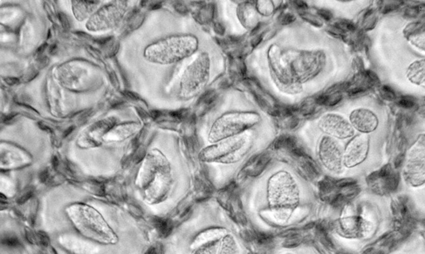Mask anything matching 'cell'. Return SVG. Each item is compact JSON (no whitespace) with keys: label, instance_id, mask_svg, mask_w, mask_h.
I'll list each match as a JSON object with an SVG mask.
<instances>
[{"label":"cell","instance_id":"cell-34","mask_svg":"<svg viewBox=\"0 0 425 254\" xmlns=\"http://www.w3.org/2000/svg\"><path fill=\"white\" fill-rule=\"evenodd\" d=\"M284 254H292V253H284Z\"/></svg>","mask_w":425,"mask_h":254},{"label":"cell","instance_id":"cell-2","mask_svg":"<svg viewBox=\"0 0 425 254\" xmlns=\"http://www.w3.org/2000/svg\"><path fill=\"white\" fill-rule=\"evenodd\" d=\"M266 203L267 211L280 223L289 220L308 193L306 181L289 164L276 160L246 186Z\"/></svg>","mask_w":425,"mask_h":254},{"label":"cell","instance_id":"cell-14","mask_svg":"<svg viewBox=\"0 0 425 254\" xmlns=\"http://www.w3.org/2000/svg\"><path fill=\"white\" fill-rule=\"evenodd\" d=\"M370 147L368 134H359L350 139L344 147L343 165L351 169L360 165L366 159Z\"/></svg>","mask_w":425,"mask_h":254},{"label":"cell","instance_id":"cell-30","mask_svg":"<svg viewBox=\"0 0 425 254\" xmlns=\"http://www.w3.org/2000/svg\"><path fill=\"white\" fill-rule=\"evenodd\" d=\"M295 17L291 13L285 14L284 16L281 18V22L287 24L293 21Z\"/></svg>","mask_w":425,"mask_h":254},{"label":"cell","instance_id":"cell-22","mask_svg":"<svg viewBox=\"0 0 425 254\" xmlns=\"http://www.w3.org/2000/svg\"><path fill=\"white\" fill-rule=\"evenodd\" d=\"M100 3L99 1H73L74 15L80 21L88 19L98 9Z\"/></svg>","mask_w":425,"mask_h":254},{"label":"cell","instance_id":"cell-13","mask_svg":"<svg viewBox=\"0 0 425 254\" xmlns=\"http://www.w3.org/2000/svg\"><path fill=\"white\" fill-rule=\"evenodd\" d=\"M316 128L322 134L340 141L350 139L355 134L348 119L336 112H327L317 120Z\"/></svg>","mask_w":425,"mask_h":254},{"label":"cell","instance_id":"cell-15","mask_svg":"<svg viewBox=\"0 0 425 254\" xmlns=\"http://www.w3.org/2000/svg\"><path fill=\"white\" fill-rule=\"evenodd\" d=\"M112 118L100 120L91 125L79 136L77 144L79 147L84 148H92L99 146L103 141V137L106 133L115 124Z\"/></svg>","mask_w":425,"mask_h":254},{"label":"cell","instance_id":"cell-24","mask_svg":"<svg viewBox=\"0 0 425 254\" xmlns=\"http://www.w3.org/2000/svg\"><path fill=\"white\" fill-rule=\"evenodd\" d=\"M218 251V254H240L236 241L228 233L221 239Z\"/></svg>","mask_w":425,"mask_h":254},{"label":"cell","instance_id":"cell-9","mask_svg":"<svg viewBox=\"0 0 425 254\" xmlns=\"http://www.w3.org/2000/svg\"><path fill=\"white\" fill-rule=\"evenodd\" d=\"M344 147L340 141L322 134L317 142V161L331 175H340L345 170L343 161Z\"/></svg>","mask_w":425,"mask_h":254},{"label":"cell","instance_id":"cell-20","mask_svg":"<svg viewBox=\"0 0 425 254\" xmlns=\"http://www.w3.org/2000/svg\"><path fill=\"white\" fill-rule=\"evenodd\" d=\"M237 18L241 25L247 30L255 28L259 22V14L254 3L243 2L239 3L236 10Z\"/></svg>","mask_w":425,"mask_h":254},{"label":"cell","instance_id":"cell-25","mask_svg":"<svg viewBox=\"0 0 425 254\" xmlns=\"http://www.w3.org/2000/svg\"><path fill=\"white\" fill-rule=\"evenodd\" d=\"M254 6L260 15L268 16L271 15L274 10V6L271 1H256Z\"/></svg>","mask_w":425,"mask_h":254},{"label":"cell","instance_id":"cell-21","mask_svg":"<svg viewBox=\"0 0 425 254\" xmlns=\"http://www.w3.org/2000/svg\"><path fill=\"white\" fill-rule=\"evenodd\" d=\"M226 234V230L222 227H214L206 229L196 235L192 241L190 247L194 250L205 244L220 241Z\"/></svg>","mask_w":425,"mask_h":254},{"label":"cell","instance_id":"cell-16","mask_svg":"<svg viewBox=\"0 0 425 254\" xmlns=\"http://www.w3.org/2000/svg\"><path fill=\"white\" fill-rule=\"evenodd\" d=\"M31 157L25 150L8 143H1V168H19L31 163Z\"/></svg>","mask_w":425,"mask_h":254},{"label":"cell","instance_id":"cell-4","mask_svg":"<svg viewBox=\"0 0 425 254\" xmlns=\"http://www.w3.org/2000/svg\"><path fill=\"white\" fill-rule=\"evenodd\" d=\"M221 60L218 48L212 42H204L180 77L178 98L187 101L202 94L216 77Z\"/></svg>","mask_w":425,"mask_h":254},{"label":"cell","instance_id":"cell-23","mask_svg":"<svg viewBox=\"0 0 425 254\" xmlns=\"http://www.w3.org/2000/svg\"><path fill=\"white\" fill-rule=\"evenodd\" d=\"M406 76L412 83L420 85L424 83V59L416 60L412 62L406 71Z\"/></svg>","mask_w":425,"mask_h":254},{"label":"cell","instance_id":"cell-19","mask_svg":"<svg viewBox=\"0 0 425 254\" xmlns=\"http://www.w3.org/2000/svg\"><path fill=\"white\" fill-rule=\"evenodd\" d=\"M140 128V124L134 122L114 125L104 135L103 141L106 143L121 142L134 135Z\"/></svg>","mask_w":425,"mask_h":254},{"label":"cell","instance_id":"cell-32","mask_svg":"<svg viewBox=\"0 0 425 254\" xmlns=\"http://www.w3.org/2000/svg\"><path fill=\"white\" fill-rule=\"evenodd\" d=\"M1 41H2L7 42V41H10L11 39V37L10 36L8 35V34H5V35H2L1 36Z\"/></svg>","mask_w":425,"mask_h":254},{"label":"cell","instance_id":"cell-8","mask_svg":"<svg viewBox=\"0 0 425 254\" xmlns=\"http://www.w3.org/2000/svg\"><path fill=\"white\" fill-rule=\"evenodd\" d=\"M270 75L276 86L289 94L299 92L301 85L294 78L286 56L278 46H269L266 55Z\"/></svg>","mask_w":425,"mask_h":254},{"label":"cell","instance_id":"cell-12","mask_svg":"<svg viewBox=\"0 0 425 254\" xmlns=\"http://www.w3.org/2000/svg\"><path fill=\"white\" fill-rule=\"evenodd\" d=\"M403 175L410 185L417 187L424 183V137L418 136L409 149L403 168Z\"/></svg>","mask_w":425,"mask_h":254},{"label":"cell","instance_id":"cell-6","mask_svg":"<svg viewBox=\"0 0 425 254\" xmlns=\"http://www.w3.org/2000/svg\"><path fill=\"white\" fill-rule=\"evenodd\" d=\"M204 42V37L195 33L170 34L148 45L144 50L143 57L153 64L173 65L194 55Z\"/></svg>","mask_w":425,"mask_h":254},{"label":"cell","instance_id":"cell-29","mask_svg":"<svg viewBox=\"0 0 425 254\" xmlns=\"http://www.w3.org/2000/svg\"><path fill=\"white\" fill-rule=\"evenodd\" d=\"M58 16L59 19L62 23V25H63V27L66 29H68L69 27V24L68 20L66 16L63 13H59Z\"/></svg>","mask_w":425,"mask_h":254},{"label":"cell","instance_id":"cell-18","mask_svg":"<svg viewBox=\"0 0 425 254\" xmlns=\"http://www.w3.org/2000/svg\"><path fill=\"white\" fill-rule=\"evenodd\" d=\"M341 233L347 237L361 238L366 236L372 230L371 224L360 217H344L339 221Z\"/></svg>","mask_w":425,"mask_h":254},{"label":"cell","instance_id":"cell-31","mask_svg":"<svg viewBox=\"0 0 425 254\" xmlns=\"http://www.w3.org/2000/svg\"><path fill=\"white\" fill-rule=\"evenodd\" d=\"M18 243V240L12 237L6 239L5 240V243L7 244L8 245L14 246L17 245Z\"/></svg>","mask_w":425,"mask_h":254},{"label":"cell","instance_id":"cell-7","mask_svg":"<svg viewBox=\"0 0 425 254\" xmlns=\"http://www.w3.org/2000/svg\"><path fill=\"white\" fill-rule=\"evenodd\" d=\"M76 230L85 238L104 245H115L119 237L102 215L93 206L76 203L66 209Z\"/></svg>","mask_w":425,"mask_h":254},{"label":"cell","instance_id":"cell-33","mask_svg":"<svg viewBox=\"0 0 425 254\" xmlns=\"http://www.w3.org/2000/svg\"><path fill=\"white\" fill-rule=\"evenodd\" d=\"M46 46V43H45V44H43L42 45H41V46H40V47H39V48L37 49V54H40V53H41V52H42L43 51V50L45 49V48Z\"/></svg>","mask_w":425,"mask_h":254},{"label":"cell","instance_id":"cell-10","mask_svg":"<svg viewBox=\"0 0 425 254\" xmlns=\"http://www.w3.org/2000/svg\"><path fill=\"white\" fill-rule=\"evenodd\" d=\"M127 1H117L98 9L87 21L86 27L91 31L111 29L122 20L128 11Z\"/></svg>","mask_w":425,"mask_h":254},{"label":"cell","instance_id":"cell-5","mask_svg":"<svg viewBox=\"0 0 425 254\" xmlns=\"http://www.w3.org/2000/svg\"><path fill=\"white\" fill-rule=\"evenodd\" d=\"M137 182L144 189L147 203L155 204L165 200L174 184L172 165L166 155L158 149L150 151L140 170Z\"/></svg>","mask_w":425,"mask_h":254},{"label":"cell","instance_id":"cell-17","mask_svg":"<svg viewBox=\"0 0 425 254\" xmlns=\"http://www.w3.org/2000/svg\"><path fill=\"white\" fill-rule=\"evenodd\" d=\"M348 119L355 131L360 134L371 133L376 130L379 124V119L376 114L365 108L353 110Z\"/></svg>","mask_w":425,"mask_h":254},{"label":"cell","instance_id":"cell-26","mask_svg":"<svg viewBox=\"0 0 425 254\" xmlns=\"http://www.w3.org/2000/svg\"><path fill=\"white\" fill-rule=\"evenodd\" d=\"M220 241H214L203 245L195 249L193 254H216L219 248Z\"/></svg>","mask_w":425,"mask_h":254},{"label":"cell","instance_id":"cell-1","mask_svg":"<svg viewBox=\"0 0 425 254\" xmlns=\"http://www.w3.org/2000/svg\"><path fill=\"white\" fill-rule=\"evenodd\" d=\"M276 136L270 119L240 134L201 146L198 157L216 188L225 186L253 156L266 149Z\"/></svg>","mask_w":425,"mask_h":254},{"label":"cell","instance_id":"cell-3","mask_svg":"<svg viewBox=\"0 0 425 254\" xmlns=\"http://www.w3.org/2000/svg\"><path fill=\"white\" fill-rule=\"evenodd\" d=\"M270 119L262 109L251 104L237 105L224 96L201 122V146L240 134Z\"/></svg>","mask_w":425,"mask_h":254},{"label":"cell","instance_id":"cell-27","mask_svg":"<svg viewBox=\"0 0 425 254\" xmlns=\"http://www.w3.org/2000/svg\"><path fill=\"white\" fill-rule=\"evenodd\" d=\"M15 186L13 182L6 176H1V192L5 195H11L14 194Z\"/></svg>","mask_w":425,"mask_h":254},{"label":"cell","instance_id":"cell-11","mask_svg":"<svg viewBox=\"0 0 425 254\" xmlns=\"http://www.w3.org/2000/svg\"><path fill=\"white\" fill-rule=\"evenodd\" d=\"M287 58L294 78L300 84L316 76L325 62V54L320 50L304 51L292 60Z\"/></svg>","mask_w":425,"mask_h":254},{"label":"cell","instance_id":"cell-28","mask_svg":"<svg viewBox=\"0 0 425 254\" xmlns=\"http://www.w3.org/2000/svg\"><path fill=\"white\" fill-rule=\"evenodd\" d=\"M299 15L302 19L309 23H313L314 25L317 23L320 24L319 21H317V18L310 13L302 12L300 13Z\"/></svg>","mask_w":425,"mask_h":254}]
</instances>
